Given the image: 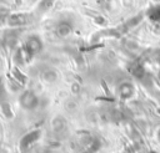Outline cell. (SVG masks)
Instances as JSON below:
<instances>
[{"instance_id":"1","label":"cell","mask_w":160,"mask_h":153,"mask_svg":"<svg viewBox=\"0 0 160 153\" xmlns=\"http://www.w3.org/2000/svg\"><path fill=\"white\" fill-rule=\"evenodd\" d=\"M39 96L31 90H22L19 96V104L21 108L32 111L39 106Z\"/></svg>"},{"instance_id":"2","label":"cell","mask_w":160,"mask_h":153,"mask_svg":"<svg viewBox=\"0 0 160 153\" xmlns=\"http://www.w3.org/2000/svg\"><path fill=\"white\" fill-rule=\"evenodd\" d=\"M25 53L28 56V60L30 61L35 55H38L42 50V41L38 35H31L26 39V41L22 45Z\"/></svg>"},{"instance_id":"3","label":"cell","mask_w":160,"mask_h":153,"mask_svg":"<svg viewBox=\"0 0 160 153\" xmlns=\"http://www.w3.org/2000/svg\"><path fill=\"white\" fill-rule=\"evenodd\" d=\"M40 137H41V131L40 129H32V131L28 132L20 139V148L21 149L29 148L31 144H34L35 142H38L40 139Z\"/></svg>"},{"instance_id":"4","label":"cell","mask_w":160,"mask_h":153,"mask_svg":"<svg viewBox=\"0 0 160 153\" xmlns=\"http://www.w3.org/2000/svg\"><path fill=\"white\" fill-rule=\"evenodd\" d=\"M29 21H30L29 15H26V14H20V12L12 14V15L8 16V20H6V22H8V25H9L10 27H20V26L26 25Z\"/></svg>"},{"instance_id":"5","label":"cell","mask_w":160,"mask_h":153,"mask_svg":"<svg viewBox=\"0 0 160 153\" xmlns=\"http://www.w3.org/2000/svg\"><path fill=\"white\" fill-rule=\"evenodd\" d=\"M134 93H135V87L129 81L121 82L119 85V87H118V95H119V97L121 100H129V98H131L134 96Z\"/></svg>"},{"instance_id":"6","label":"cell","mask_w":160,"mask_h":153,"mask_svg":"<svg viewBox=\"0 0 160 153\" xmlns=\"http://www.w3.org/2000/svg\"><path fill=\"white\" fill-rule=\"evenodd\" d=\"M50 124H51V129L54 131V133L60 134V133H62L66 129L68 121H66V118L62 114H55L51 118V123Z\"/></svg>"},{"instance_id":"7","label":"cell","mask_w":160,"mask_h":153,"mask_svg":"<svg viewBox=\"0 0 160 153\" xmlns=\"http://www.w3.org/2000/svg\"><path fill=\"white\" fill-rule=\"evenodd\" d=\"M12 65L18 66V67H22L29 60H28V56L25 53V50L22 46H18L14 51H12Z\"/></svg>"},{"instance_id":"8","label":"cell","mask_w":160,"mask_h":153,"mask_svg":"<svg viewBox=\"0 0 160 153\" xmlns=\"http://www.w3.org/2000/svg\"><path fill=\"white\" fill-rule=\"evenodd\" d=\"M2 45L8 51H14L19 46V37L14 31L6 32L2 39Z\"/></svg>"},{"instance_id":"9","label":"cell","mask_w":160,"mask_h":153,"mask_svg":"<svg viewBox=\"0 0 160 153\" xmlns=\"http://www.w3.org/2000/svg\"><path fill=\"white\" fill-rule=\"evenodd\" d=\"M41 80L46 83H55L59 80V72L54 67H46L41 72Z\"/></svg>"},{"instance_id":"10","label":"cell","mask_w":160,"mask_h":153,"mask_svg":"<svg viewBox=\"0 0 160 153\" xmlns=\"http://www.w3.org/2000/svg\"><path fill=\"white\" fill-rule=\"evenodd\" d=\"M10 75H11V77H14L18 82H20L22 86H26V83L29 82V77L20 70V67H18V66H15V65H12V66L10 67Z\"/></svg>"},{"instance_id":"11","label":"cell","mask_w":160,"mask_h":153,"mask_svg":"<svg viewBox=\"0 0 160 153\" xmlns=\"http://www.w3.org/2000/svg\"><path fill=\"white\" fill-rule=\"evenodd\" d=\"M56 35L59 36V37H61V39H65V37H68L70 34H71V31H72V26H71V24L70 22H68V21H61L58 26H56Z\"/></svg>"},{"instance_id":"12","label":"cell","mask_w":160,"mask_h":153,"mask_svg":"<svg viewBox=\"0 0 160 153\" xmlns=\"http://www.w3.org/2000/svg\"><path fill=\"white\" fill-rule=\"evenodd\" d=\"M0 112H1L2 117H5L6 119H12L14 118V111L11 108V104L8 101H1L0 102Z\"/></svg>"},{"instance_id":"13","label":"cell","mask_w":160,"mask_h":153,"mask_svg":"<svg viewBox=\"0 0 160 153\" xmlns=\"http://www.w3.org/2000/svg\"><path fill=\"white\" fill-rule=\"evenodd\" d=\"M8 86H9L10 91L14 92V93L21 92V91L24 90V87H25V86H22L20 82H18V81H16L14 77H11V76L8 77Z\"/></svg>"},{"instance_id":"14","label":"cell","mask_w":160,"mask_h":153,"mask_svg":"<svg viewBox=\"0 0 160 153\" xmlns=\"http://www.w3.org/2000/svg\"><path fill=\"white\" fill-rule=\"evenodd\" d=\"M131 73H132L136 78H142L144 75H145V70H144L142 65H140V63L136 62V63L131 67Z\"/></svg>"},{"instance_id":"15","label":"cell","mask_w":160,"mask_h":153,"mask_svg":"<svg viewBox=\"0 0 160 153\" xmlns=\"http://www.w3.org/2000/svg\"><path fill=\"white\" fill-rule=\"evenodd\" d=\"M65 109L68 112H75L78 109V102L74 100V98H69L66 102H65Z\"/></svg>"},{"instance_id":"16","label":"cell","mask_w":160,"mask_h":153,"mask_svg":"<svg viewBox=\"0 0 160 153\" xmlns=\"http://www.w3.org/2000/svg\"><path fill=\"white\" fill-rule=\"evenodd\" d=\"M149 17L151 20H155V21L160 20V6H156L152 10H150L149 11Z\"/></svg>"},{"instance_id":"17","label":"cell","mask_w":160,"mask_h":153,"mask_svg":"<svg viewBox=\"0 0 160 153\" xmlns=\"http://www.w3.org/2000/svg\"><path fill=\"white\" fill-rule=\"evenodd\" d=\"M75 63H76V67L79 70H85V60L81 55L75 56Z\"/></svg>"},{"instance_id":"18","label":"cell","mask_w":160,"mask_h":153,"mask_svg":"<svg viewBox=\"0 0 160 153\" xmlns=\"http://www.w3.org/2000/svg\"><path fill=\"white\" fill-rule=\"evenodd\" d=\"M70 91H71V95L72 96H78L81 91V87H80V83L79 82H72L70 85Z\"/></svg>"},{"instance_id":"19","label":"cell","mask_w":160,"mask_h":153,"mask_svg":"<svg viewBox=\"0 0 160 153\" xmlns=\"http://www.w3.org/2000/svg\"><path fill=\"white\" fill-rule=\"evenodd\" d=\"M5 96H6V90H5L4 85H0V102H1V101H5V100H4Z\"/></svg>"},{"instance_id":"20","label":"cell","mask_w":160,"mask_h":153,"mask_svg":"<svg viewBox=\"0 0 160 153\" xmlns=\"http://www.w3.org/2000/svg\"><path fill=\"white\" fill-rule=\"evenodd\" d=\"M4 68H5V61L2 60V57H0V75H2Z\"/></svg>"},{"instance_id":"21","label":"cell","mask_w":160,"mask_h":153,"mask_svg":"<svg viewBox=\"0 0 160 153\" xmlns=\"http://www.w3.org/2000/svg\"><path fill=\"white\" fill-rule=\"evenodd\" d=\"M0 85H4V77H2V75H0Z\"/></svg>"},{"instance_id":"22","label":"cell","mask_w":160,"mask_h":153,"mask_svg":"<svg viewBox=\"0 0 160 153\" xmlns=\"http://www.w3.org/2000/svg\"><path fill=\"white\" fill-rule=\"evenodd\" d=\"M41 153H51V151H49V149H42Z\"/></svg>"},{"instance_id":"23","label":"cell","mask_w":160,"mask_h":153,"mask_svg":"<svg viewBox=\"0 0 160 153\" xmlns=\"http://www.w3.org/2000/svg\"><path fill=\"white\" fill-rule=\"evenodd\" d=\"M158 136H159V138H160V129L158 131Z\"/></svg>"}]
</instances>
